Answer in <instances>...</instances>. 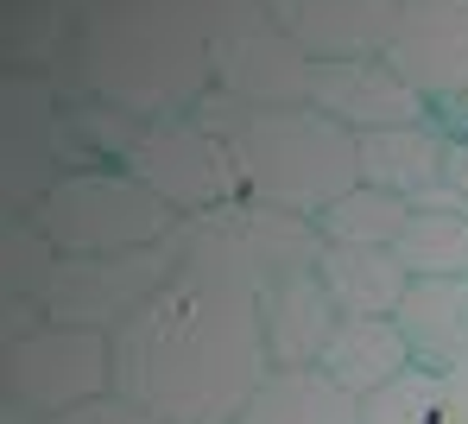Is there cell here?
<instances>
[{"instance_id": "cell-1", "label": "cell", "mask_w": 468, "mask_h": 424, "mask_svg": "<svg viewBox=\"0 0 468 424\" xmlns=\"http://www.w3.org/2000/svg\"><path fill=\"white\" fill-rule=\"evenodd\" d=\"M266 374L260 298L197 272H177L133 323L114 330V393L165 424L240 419Z\"/></svg>"}, {"instance_id": "cell-2", "label": "cell", "mask_w": 468, "mask_h": 424, "mask_svg": "<svg viewBox=\"0 0 468 424\" xmlns=\"http://www.w3.org/2000/svg\"><path fill=\"white\" fill-rule=\"evenodd\" d=\"M77 101L121 108L133 121L190 114L209 89V26L190 0H95L77 19V45L64 58Z\"/></svg>"}, {"instance_id": "cell-3", "label": "cell", "mask_w": 468, "mask_h": 424, "mask_svg": "<svg viewBox=\"0 0 468 424\" xmlns=\"http://www.w3.org/2000/svg\"><path fill=\"white\" fill-rule=\"evenodd\" d=\"M197 127H209L216 140H229L234 171H240V196L292 209V216H323L329 203H342L361 184V140L329 121L316 101L304 108H247L222 89H209L190 108Z\"/></svg>"}, {"instance_id": "cell-4", "label": "cell", "mask_w": 468, "mask_h": 424, "mask_svg": "<svg viewBox=\"0 0 468 424\" xmlns=\"http://www.w3.org/2000/svg\"><path fill=\"white\" fill-rule=\"evenodd\" d=\"M171 254H177V272H197V279H216V285H234V292L260 298L285 272L316 266L323 260V235H316L311 216L234 196V203L203 209V216H177Z\"/></svg>"}, {"instance_id": "cell-5", "label": "cell", "mask_w": 468, "mask_h": 424, "mask_svg": "<svg viewBox=\"0 0 468 424\" xmlns=\"http://www.w3.org/2000/svg\"><path fill=\"white\" fill-rule=\"evenodd\" d=\"M38 228L58 254H133L165 248L177 216L127 165H82L51 184V196L38 203Z\"/></svg>"}, {"instance_id": "cell-6", "label": "cell", "mask_w": 468, "mask_h": 424, "mask_svg": "<svg viewBox=\"0 0 468 424\" xmlns=\"http://www.w3.org/2000/svg\"><path fill=\"white\" fill-rule=\"evenodd\" d=\"M114 393V336L45 323L38 336L0 348V399L26 406L32 419H64Z\"/></svg>"}, {"instance_id": "cell-7", "label": "cell", "mask_w": 468, "mask_h": 424, "mask_svg": "<svg viewBox=\"0 0 468 424\" xmlns=\"http://www.w3.org/2000/svg\"><path fill=\"white\" fill-rule=\"evenodd\" d=\"M203 26H209V70L222 95L247 108H304L311 101L316 64L279 32L266 0H234L222 13H209Z\"/></svg>"}, {"instance_id": "cell-8", "label": "cell", "mask_w": 468, "mask_h": 424, "mask_svg": "<svg viewBox=\"0 0 468 424\" xmlns=\"http://www.w3.org/2000/svg\"><path fill=\"white\" fill-rule=\"evenodd\" d=\"M177 279V254L165 248H133V254H64L58 272L45 279L38 304L51 323H77L114 336L121 323H133L158 292Z\"/></svg>"}, {"instance_id": "cell-9", "label": "cell", "mask_w": 468, "mask_h": 424, "mask_svg": "<svg viewBox=\"0 0 468 424\" xmlns=\"http://www.w3.org/2000/svg\"><path fill=\"white\" fill-rule=\"evenodd\" d=\"M127 171L153 190L171 216H203V209L240 196V171H234L229 140H216L190 114L146 121L140 140H133V153H127Z\"/></svg>"}, {"instance_id": "cell-10", "label": "cell", "mask_w": 468, "mask_h": 424, "mask_svg": "<svg viewBox=\"0 0 468 424\" xmlns=\"http://www.w3.org/2000/svg\"><path fill=\"white\" fill-rule=\"evenodd\" d=\"M387 64L437 108L468 101V0H405Z\"/></svg>"}, {"instance_id": "cell-11", "label": "cell", "mask_w": 468, "mask_h": 424, "mask_svg": "<svg viewBox=\"0 0 468 424\" xmlns=\"http://www.w3.org/2000/svg\"><path fill=\"white\" fill-rule=\"evenodd\" d=\"M311 101L342 121L355 140L361 133H387V127H418V121H437V101L418 95L392 70L387 58H355V64H316Z\"/></svg>"}, {"instance_id": "cell-12", "label": "cell", "mask_w": 468, "mask_h": 424, "mask_svg": "<svg viewBox=\"0 0 468 424\" xmlns=\"http://www.w3.org/2000/svg\"><path fill=\"white\" fill-rule=\"evenodd\" d=\"M405 0H266L279 32L311 58V64H355V58H387L392 26Z\"/></svg>"}, {"instance_id": "cell-13", "label": "cell", "mask_w": 468, "mask_h": 424, "mask_svg": "<svg viewBox=\"0 0 468 424\" xmlns=\"http://www.w3.org/2000/svg\"><path fill=\"white\" fill-rule=\"evenodd\" d=\"M260 330H266L272 367H323L329 342L342 330V311H335L329 285L316 279V266L285 272L279 285L260 292Z\"/></svg>"}, {"instance_id": "cell-14", "label": "cell", "mask_w": 468, "mask_h": 424, "mask_svg": "<svg viewBox=\"0 0 468 424\" xmlns=\"http://www.w3.org/2000/svg\"><path fill=\"white\" fill-rule=\"evenodd\" d=\"M443 159H450V127H437V121L361 133V184L405 196L411 209L431 203V190L443 184Z\"/></svg>"}, {"instance_id": "cell-15", "label": "cell", "mask_w": 468, "mask_h": 424, "mask_svg": "<svg viewBox=\"0 0 468 424\" xmlns=\"http://www.w3.org/2000/svg\"><path fill=\"white\" fill-rule=\"evenodd\" d=\"M392 323L405 330L418 367L450 374L468 355V279H411Z\"/></svg>"}, {"instance_id": "cell-16", "label": "cell", "mask_w": 468, "mask_h": 424, "mask_svg": "<svg viewBox=\"0 0 468 424\" xmlns=\"http://www.w3.org/2000/svg\"><path fill=\"white\" fill-rule=\"evenodd\" d=\"M405 367H418V361H411V342L392 317H342V330L323 355V374L335 387H348L355 399H374Z\"/></svg>"}, {"instance_id": "cell-17", "label": "cell", "mask_w": 468, "mask_h": 424, "mask_svg": "<svg viewBox=\"0 0 468 424\" xmlns=\"http://www.w3.org/2000/svg\"><path fill=\"white\" fill-rule=\"evenodd\" d=\"M316 279L329 285L342 317H399L411 292V272L392 248H323Z\"/></svg>"}, {"instance_id": "cell-18", "label": "cell", "mask_w": 468, "mask_h": 424, "mask_svg": "<svg viewBox=\"0 0 468 424\" xmlns=\"http://www.w3.org/2000/svg\"><path fill=\"white\" fill-rule=\"evenodd\" d=\"M240 424H361V399L323 367H272Z\"/></svg>"}, {"instance_id": "cell-19", "label": "cell", "mask_w": 468, "mask_h": 424, "mask_svg": "<svg viewBox=\"0 0 468 424\" xmlns=\"http://www.w3.org/2000/svg\"><path fill=\"white\" fill-rule=\"evenodd\" d=\"M77 45V13L64 0H0V64L51 77Z\"/></svg>"}, {"instance_id": "cell-20", "label": "cell", "mask_w": 468, "mask_h": 424, "mask_svg": "<svg viewBox=\"0 0 468 424\" xmlns=\"http://www.w3.org/2000/svg\"><path fill=\"white\" fill-rule=\"evenodd\" d=\"M405 222H411L405 196L374 190V184H355L342 203H329L316 216V235H323V248H399Z\"/></svg>"}, {"instance_id": "cell-21", "label": "cell", "mask_w": 468, "mask_h": 424, "mask_svg": "<svg viewBox=\"0 0 468 424\" xmlns=\"http://www.w3.org/2000/svg\"><path fill=\"white\" fill-rule=\"evenodd\" d=\"M392 254L411 279H468V216L456 209H411Z\"/></svg>"}, {"instance_id": "cell-22", "label": "cell", "mask_w": 468, "mask_h": 424, "mask_svg": "<svg viewBox=\"0 0 468 424\" xmlns=\"http://www.w3.org/2000/svg\"><path fill=\"white\" fill-rule=\"evenodd\" d=\"M58 248L38 228V216H6L0 222V298H38L45 279L58 272Z\"/></svg>"}, {"instance_id": "cell-23", "label": "cell", "mask_w": 468, "mask_h": 424, "mask_svg": "<svg viewBox=\"0 0 468 424\" xmlns=\"http://www.w3.org/2000/svg\"><path fill=\"white\" fill-rule=\"evenodd\" d=\"M450 399V374L437 367H405L392 387H380L374 399H361V424H437Z\"/></svg>"}, {"instance_id": "cell-24", "label": "cell", "mask_w": 468, "mask_h": 424, "mask_svg": "<svg viewBox=\"0 0 468 424\" xmlns=\"http://www.w3.org/2000/svg\"><path fill=\"white\" fill-rule=\"evenodd\" d=\"M45 424H165V419H153L146 406H133V399H121V393H108V399H95V406H77V412L45 419Z\"/></svg>"}, {"instance_id": "cell-25", "label": "cell", "mask_w": 468, "mask_h": 424, "mask_svg": "<svg viewBox=\"0 0 468 424\" xmlns=\"http://www.w3.org/2000/svg\"><path fill=\"white\" fill-rule=\"evenodd\" d=\"M437 424H468V380H456V374H450V399H443Z\"/></svg>"}, {"instance_id": "cell-26", "label": "cell", "mask_w": 468, "mask_h": 424, "mask_svg": "<svg viewBox=\"0 0 468 424\" xmlns=\"http://www.w3.org/2000/svg\"><path fill=\"white\" fill-rule=\"evenodd\" d=\"M450 374H456V380H468V355H463V361H456V367H450Z\"/></svg>"}, {"instance_id": "cell-27", "label": "cell", "mask_w": 468, "mask_h": 424, "mask_svg": "<svg viewBox=\"0 0 468 424\" xmlns=\"http://www.w3.org/2000/svg\"><path fill=\"white\" fill-rule=\"evenodd\" d=\"M229 424H240V419H229Z\"/></svg>"}]
</instances>
